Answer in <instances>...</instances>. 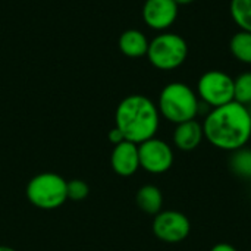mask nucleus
<instances>
[{
  "instance_id": "obj_2",
  "label": "nucleus",
  "mask_w": 251,
  "mask_h": 251,
  "mask_svg": "<svg viewBox=\"0 0 251 251\" xmlns=\"http://www.w3.org/2000/svg\"><path fill=\"white\" fill-rule=\"evenodd\" d=\"M159 125L160 113L157 104L143 94H131L116 107L115 126L126 141L141 144L156 137Z\"/></svg>"
},
{
  "instance_id": "obj_18",
  "label": "nucleus",
  "mask_w": 251,
  "mask_h": 251,
  "mask_svg": "<svg viewBox=\"0 0 251 251\" xmlns=\"http://www.w3.org/2000/svg\"><path fill=\"white\" fill-rule=\"evenodd\" d=\"M66 193H68V200L81 201L88 197L90 187L82 179H72V181H68L66 184Z\"/></svg>"
},
{
  "instance_id": "obj_22",
  "label": "nucleus",
  "mask_w": 251,
  "mask_h": 251,
  "mask_svg": "<svg viewBox=\"0 0 251 251\" xmlns=\"http://www.w3.org/2000/svg\"><path fill=\"white\" fill-rule=\"evenodd\" d=\"M0 251H16V250H13L12 247H7V246H0Z\"/></svg>"
},
{
  "instance_id": "obj_10",
  "label": "nucleus",
  "mask_w": 251,
  "mask_h": 251,
  "mask_svg": "<svg viewBox=\"0 0 251 251\" xmlns=\"http://www.w3.org/2000/svg\"><path fill=\"white\" fill-rule=\"evenodd\" d=\"M110 165L113 172L119 176H132L140 169L138 144L125 140L113 146L110 154Z\"/></svg>"
},
{
  "instance_id": "obj_7",
  "label": "nucleus",
  "mask_w": 251,
  "mask_h": 251,
  "mask_svg": "<svg viewBox=\"0 0 251 251\" xmlns=\"http://www.w3.org/2000/svg\"><path fill=\"white\" fill-rule=\"evenodd\" d=\"M153 234L166 244H178L187 240L191 231V222L182 212L162 210L153 219Z\"/></svg>"
},
{
  "instance_id": "obj_15",
  "label": "nucleus",
  "mask_w": 251,
  "mask_h": 251,
  "mask_svg": "<svg viewBox=\"0 0 251 251\" xmlns=\"http://www.w3.org/2000/svg\"><path fill=\"white\" fill-rule=\"evenodd\" d=\"M229 169L238 178L251 179V149L243 147L232 151V156L229 159Z\"/></svg>"
},
{
  "instance_id": "obj_4",
  "label": "nucleus",
  "mask_w": 251,
  "mask_h": 251,
  "mask_svg": "<svg viewBox=\"0 0 251 251\" xmlns=\"http://www.w3.org/2000/svg\"><path fill=\"white\" fill-rule=\"evenodd\" d=\"M147 59L159 71H175L182 66L188 57V44L176 32L163 31L150 40Z\"/></svg>"
},
{
  "instance_id": "obj_1",
  "label": "nucleus",
  "mask_w": 251,
  "mask_h": 251,
  "mask_svg": "<svg viewBox=\"0 0 251 251\" xmlns=\"http://www.w3.org/2000/svg\"><path fill=\"white\" fill-rule=\"evenodd\" d=\"M204 138L218 150L235 151L251 138V116L247 106L237 101L210 109L203 121Z\"/></svg>"
},
{
  "instance_id": "obj_6",
  "label": "nucleus",
  "mask_w": 251,
  "mask_h": 251,
  "mask_svg": "<svg viewBox=\"0 0 251 251\" xmlns=\"http://www.w3.org/2000/svg\"><path fill=\"white\" fill-rule=\"evenodd\" d=\"M201 104L210 109L234 101V78L219 69L204 72L197 81L196 90Z\"/></svg>"
},
{
  "instance_id": "obj_3",
  "label": "nucleus",
  "mask_w": 251,
  "mask_h": 251,
  "mask_svg": "<svg viewBox=\"0 0 251 251\" xmlns=\"http://www.w3.org/2000/svg\"><path fill=\"white\" fill-rule=\"evenodd\" d=\"M157 109L162 118L178 125L196 119L200 113L201 101L188 84L175 81L162 88L157 100Z\"/></svg>"
},
{
  "instance_id": "obj_21",
  "label": "nucleus",
  "mask_w": 251,
  "mask_h": 251,
  "mask_svg": "<svg viewBox=\"0 0 251 251\" xmlns=\"http://www.w3.org/2000/svg\"><path fill=\"white\" fill-rule=\"evenodd\" d=\"M176 1V4L178 6H185V4H191V3H194L196 0H175Z\"/></svg>"
},
{
  "instance_id": "obj_20",
  "label": "nucleus",
  "mask_w": 251,
  "mask_h": 251,
  "mask_svg": "<svg viewBox=\"0 0 251 251\" xmlns=\"http://www.w3.org/2000/svg\"><path fill=\"white\" fill-rule=\"evenodd\" d=\"M210 251H238L232 244H229V243H218V244H215L213 247H212V250Z\"/></svg>"
},
{
  "instance_id": "obj_13",
  "label": "nucleus",
  "mask_w": 251,
  "mask_h": 251,
  "mask_svg": "<svg viewBox=\"0 0 251 251\" xmlns=\"http://www.w3.org/2000/svg\"><path fill=\"white\" fill-rule=\"evenodd\" d=\"M135 203L140 210L147 215L156 216L163 207V194L156 185H143L135 196Z\"/></svg>"
},
{
  "instance_id": "obj_14",
  "label": "nucleus",
  "mask_w": 251,
  "mask_h": 251,
  "mask_svg": "<svg viewBox=\"0 0 251 251\" xmlns=\"http://www.w3.org/2000/svg\"><path fill=\"white\" fill-rule=\"evenodd\" d=\"M229 51L240 63L251 65V32L238 29L229 40Z\"/></svg>"
},
{
  "instance_id": "obj_17",
  "label": "nucleus",
  "mask_w": 251,
  "mask_h": 251,
  "mask_svg": "<svg viewBox=\"0 0 251 251\" xmlns=\"http://www.w3.org/2000/svg\"><path fill=\"white\" fill-rule=\"evenodd\" d=\"M234 101L243 106L251 104V72H243L234 78Z\"/></svg>"
},
{
  "instance_id": "obj_5",
  "label": "nucleus",
  "mask_w": 251,
  "mask_h": 251,
  "mask_svg": "<svg viewBox=\"0 0 251 251\" xmlns=\"http://www.w3.org/2000/svg\"><path fill=\"white\" fill-rule=\"evenodd\" d=\"M68 181L54 172H43L29 179L26 185V197L29 203L43 210L60 207L68 200Z\"/></svg>"
},
{
  "instance_id": "obj_19",
  "label": "nucleus",
  "mask_w": 251,
  "mask_h": 251,
  "mask_svg": "<svg viewBox=\"0 0 251 251\" xmlns=\"http://www.w3.org/2000/svg\"><path fill=\"white\" fill-rule=\"evenodd\" d=\"M107 138H109V141L113 144V146H116V144H119V143H122V141H125V138H124V135H122V132L115 126V128H112L110 131H109V134H107Z\"/></svg>"
},
{
  "instance_id": "obj_8",
  "label": "nucleus",
  "mask_w": 251,
  "mask_h": 251,
  "mask_svg": "<svg viewBox=\"0 0 251 251\" xmlns=\"http://www.w3.org/2000/svg\"><path fill=\"white\" fill-rule=\"evenodd\" d=\"M138 156L140 168L153 175H162L174 165L172 147L166 141L156 137L138 144Z\"/></svg>"
},
{
  "instance_id": "obj_16",
  "label": "nucleus",
  "mask_w": 251,
  "mask_h": 251,
  "mask_svg": "<svg viewBox=\"0 0 251 251\" xmlns=\"http://www.w3.org/2000/svg\"><path fill=\"white\" fill-rule=\"evenodd\" d=\"M229 13L240 29L251 32V0H231Z\"/></svg>"
},
{
  "instance_id": "obj_23",
  "label": "nucleus",
  "mask_w": 251,
  "mask_h": 251,
  "mask_svg": "<svg viewBox=\"0 0 251 251\" xmlns=\"http://www.w3.org/2000/svg\"><path fill=\"white\" fill-rule=\"evenodd\" d=\"M247 109H249V113H250V116H251V104L250 106H247Z\"/></svg>"
},
{
  "instance_id": "obj_12",
  "label": "nucleus",
  "mask_w": 251,
  "mask_h": 251,
  "mask_svg": "<svg viewBox=\"0 0 251 251\" xmlns=\"http://www.w3.org/2000/svg\"><path fill=\"white\" fill-rule=\"evenodd\" d=\"M149 44L150 40L147 38V35L135 28L124 31L118 40V47L121 53L131 59H138L146 56L149 50Z\"/></svg>"
},
{
  "instance_id": "obj_9",
  "label": "nucleus",
  "mask_w": 251,
  "mask_h": 251,
  "mask_svg": "<svg viewBox=\"0 0 251 251\" xmlns=\"http://www.w3.org/2000/svg\"><path fill=\"white\" fill-rule=\"evenodd\" d=\"M179 6L175 0H146L141 9L144 24L157 32L168 31L176 21Z\"/></svg>"
},
{
  "instance_id": "obj_11",
  "label": "nucleus",
  "mask_w": 251,
  "mask_h": 251,
  "mask_svg": "<svg viewBox=\"0 0 251 251\" xmlns=\"http://www.w3.org/2000/svg\"><path fill=\"white\" fill-rule=\"evenodd\" d=\"M203 138H204L203 125L197 119L175 125L174 135H172L174 146L181 151L196 150L201 144Z\"/></svg>"
}]
</instances>
